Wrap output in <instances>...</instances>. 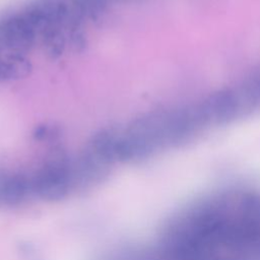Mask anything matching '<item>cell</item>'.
Listing matches in <instances>:
<instances>
[{
  "label": "cell",
  "instance_id": "obj_2",
  "mask_svg": "<svg viewBox=\"0 0 260 260\" xmlns=\"http://www.w3.org/2000/svg\"><path fill=\"white\" fill-rule=\"evenodd\" d=\"M30 193H34L31 179L22 174L9 175L5 187L4 204L10 206L19 205Z\"/></svg>",
  "mask_w": 260,
  "mask_h": 260
},
{
  "label": "cell",
  "instance_id": "obj_4",
  "mask_svg": "<svg viewBox=\"0 0 260 260\" xmlns=\"http://www.w3.org/2000/svg\"><path fill=\"white\" fill-rule=\"evenodd\" d=\"M28 62L19 54L10 52L5 58L0 56V80L18 78L28 72Z\"/></svg>",
  "mask_w": 260,
  "mask_h": 260
},
{
  "label": "cell",
  "instance_id": "obj_6",
  "mask_svg": "<svg viewBox=\"0 0 260 260\" xmlns=\"http://www.w3.org/2000/svg\"><path fill=\"white\" fill-rule=\"evenodd\" d=\"M19 250H20L21 253H24V254L28 255L29 253L32 252L34 247H32L31 244H29V243L26 242L25 244H19Z\"/></svg>",
  "mask_w": 260,
  "mask_h": 260
},
{
  "label": "cell",
  "instance_id": "obj_5",
  "mask_svg": "<svg viewBox=\"0 0 260 260\" xmlns=\"http://www.w3.org/2000/svg\"><path fill=\"white\" fill-rule=\"evenodd\" d=\"M8 177V174H6L3 171H0V204H4V193Z\"/></svg>",
  "mask_w": 260,
  "mask_h": 260
},
{
  "label": "cell",
  "instance_id": "obj_1",
  "mask_svg": "<svg viewBox=\"0 0 260 260\" xmlns=\"http://www.w3.org/2000/svg\"><path fill=\"white\" fill-rule=\"evenodd\" d=\"M32 190L45 201L64 199L71 189V161L62 152H55L31 178Z\"/></svg>",
  "mask_w": 260,
  "mask_h": 260
},
{
  "label": "cell",
  "instance_id": "obj_3",
  "mask_svg": "<svg viewBox=\"0 0 260 260\" xmlns=\"http://www.w3.org/2000/svg\"><path fill=\"white\" fill-rule=\"evenodd\" d=\"M120 133L114 129H104L91 139L89 147L110 164L117 161V145Z\"/></svg>",
  "mask_w": 260,
  "mask_h": 260
}]
</instances>
